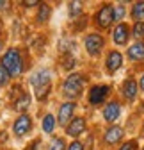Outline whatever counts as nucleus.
<instances>
[{"instance_id":"obj_26","label":"nucleus","mask_w":144,"mask_h":150,"mask_svg":"<svg viewBox=\"0 0 144 150\" xmlns=\"http://www.w3.org/2000/svg\"><path fill=\"white\" fill-rule=\"evenodd\" d=\"M82 148H84V146H82V143H80V141H73V143H71V145L66 148V150H82Z\"/></svg>"},{"instance_id":"obj_28","label":"nucleus","mask_w":144,"mask_h":150,"mask_svg":"<svg viewBox=\"0 0 144 150\" xmlns=\"http://www.w3.org/2000/svg\"><path fill=\"white\" fill-rule=\"evenodd\" d=\"M23 6H27V7H30V6H38V2H23Z\"/></svg>"},{"instance_id":"obj_2","label":"nucleus","mask_w":144,"mask_h":150,"mask_svg":"<svg viewBox=\"0 0 144 150\" xmlns=\"http://www.w3.org/2000/svg\"><path fill=\"white\" fill-rule=\"evenodd\" d=\"M2 66L7 70L9 75H20L22 70H23V64H22V55L16 48H9L4 57H2Z\"/></svg>"},{"instance_id":"obj_25","label":"nucleus","mask_w":144,"mask_h":150,"mask_svg":"<svg viewBox=\"0 0 144 150\" xmlns=\"http://www.w3.org/2000/svg\"><path fill=\"white\" fill-rule=\"evenodd\" d=\"M135 148H137V141H134V139H132V141H127V143H124V145L119 148V150H135Z\"/></svg>"},{"instance_id":"obj_16","label":"nucleus","mask_w":144,"mask_h":150,"mask_svg":"<svg viewBox=\"0 0 144 150\" xmlns=\"http://www.w3.org/2000/svg\"><path fill=\"white\" fill-rule=\"evenodd\" d=\"M29 104H30V97L27 95V93H22L20 98L14 102V109H16V111H25V109L29 107Z\"/></svg>"},{"instance_id":"obj_13","label":"nucleus","mask_w":144,"mask_h":150,"mask_svg":"<svg viewBox=\"0 0 144 150\" xmlns=\"http://www.w3.org/2000/svg\"><path fill=\"white\" fill-rule=\"evenodd\" d=\"M121 138H123V129H121V127H110V129L105 132V141L109 143V145L117 143Z\"/></svg>"},{"instance_id":"obj_17","label":"nucleus","mask_w":144,"mask_h":150,"mask_svg":"<svg viewBox=\"0 0 144 150\" xmlns=\"http://www.w3.org/2000/svg\"><path fill=\"white\" fill-rule=\"evenodd\" d=\"M132 16L137 22H144V2H137L132 9Z\"/></svg>"},{"instance_id":"obj_6","label":"nucleus","mask_w":144,"mask_h":150,"mask_svg":"<svg viewBox=\"0 0 144 150\" xmlns=\"http://www.w3.org/2000/svg\"><path fill=\"white\" fill-rule=\"evenodd\" d=\"M14 134L16 136H23V134H27L29 130L32 129V120H30V116L29 115H22L20 118H18L16 122H14Z\"/></svg>"},{"instance_id":"obj_29","label":"nucleus","mask_w":144,"mask_h":150,"mask_svg":"<svg viewBox=\"0 0 144 150\" xmlns=\"http://www.w3.org/2000/svg\"><path fill=\"white\" fill-rule=\"evenodd\" d=\"M141 88L144 89V77H142V81H141Z\"/></svg>"},{"instance_id":"obj_14","label":"nucleus","mask_w":144,"mask_h":150,"mask_svg":"<svg viewBox=\"0 0 144 150\" xmlns=\"http://www.w3.org/2000/svg\"><path fill=\"white\" fill-rule=\"evenodd\" d=\"M128 55H130V59L134 61H141L144 59V43H135L128 48Z\"/></svg>"},{"instance_id":"obj_20","label":"nucleus","mask_w":144,"mask_h":150,"mask_svg":"<svg viewBox=\"0 0 144 150\" xmlns=\"http://www.w3.org/2000/svg\"><path fill=\"white\" fill-rule=\"evenodd\" d=\"M64 148H66V145H64V141H62L61 138L52 139V143H50V146H48V150H64Z\"/></svg>"},{"instance_id":"obj_9","label":"nucleus","mask_w":144,"mask_h":150,"mask_svg":"<svg viewBox=\"0 0 144 150\" xmlns=\"http://www.w3.org/2000/svg\"><path fill=\"white\" fill-rule=\"evenodd\" d=\"M73 111H75V104H73V102L62 104L61 109H59V123H61V125H66V123L71 120V116H73Z\"/></svg>"},{"instance_id":"obj_5","label":"nucleus","mask_w":144,"mask_h":150,"mask_svg":"<svg viewBox=\"0 0 144 150\" xmlns=\"http://www.w3.org/2000/svg\"><path fill=\"white\" fill-rule=\"evenodd\" d=\"M96 20L101 27H109L114 22V7L112 6H103L96 14Z\"/></svg>"},{"instance_id":"obj_22","label":"nucleus","mask_w":144,"mask_h":150,"mask_svg":"<svg viewBox=\"0 0 144 150\" xmlns=\"http://www.w3.org/2000/svg\"><path fill=\"white\" fill-rule=\"evenodd\" d=\"M80 11H82V4H80V2H71V4H69V14H71V16L80 14Z\"/></svg>"},{"instance_id":"obj_3","label":"nucleus","mask_w":144,"mask_h":150,"mask_svg":"<svg viewBox=\"0 0 144 150\" xmlns=\"http://www.w3.org/2000/svg\"><path fill=\"white\" fill-rule=\"evenodd\" d=\"M82 88H84V77L78 73H71L64 82V95L69 98H75L82 93Z\"/></svg>"},{"instance_id":"obj_21","label":"nucleus","mask_w":144,"mask_h":150,"mask_svg":"<svg viewBox=\"0 0 144 150\" xmlns=\"http://www.w3.org/2000/svg\"><path fill=\"white\" fill-rule=\"evenodd\" d=\"M134 36L135 38H142L144 36V22H135V25H134Z\"/></svg>"},{"instance_id":"obj_19","label":"nucleus","mask_w":144,"mask_h":150,"mask_svg":"<svg viewBox=\"0 0 144 150\" xmlns=\"http://www.w3.org/2000/svg\"><path fill=\"white\" fill-rule=\"evenodd\" d=\"M50 16V7L46 4H39V13H38V20L39 22H46Z\"/></svg>"},{"instance_id":"obj_1","label":"nucleus","mask_w":144,"mask_h":150,"mask_svg":"<svg viewBox=\"0 0 144 150\" xmlns=\"http://www.w3.org/2000/svg\"><path fill=\"white\" fill-rule=\"evenodd\" d=\"M30 84L36 89V97H38V100H45V97L50 91V71L48 70H41L38 73H34L32 79H30Z\"/></svg>"},{"instance_id":"obj_10","label":"nucleus","mask_w":144,"mask_h":150,"mask_svg":"<svg viewBox=\"0 0 144 150\" xmlns=\"http://www.w3.org/2000/svg\"><path fill=\"white\" fill-rule=\"evenodd\" d=\"M119 112H121V107L117 102H110V104H107V107L103 109V116L107 122H116L117 116H119Z\"/></svg>"},{"instance_id":"obj_11","label":"nucleus","mask_w":144,"mask_h":150,"mask_svg":"<svg viewBox=\"0 0 144 150\" xmlns=\"http://www.w3.org/2000/svg\"><path fill=\"white\" fill-rule=\"evenodd\" d=\"M105 64H107V70L109 71H116L123 64V55L119 52H110L109 57H107V61H105Z\"/></svg>"},{"instance_id":"obj_7","label":"nucleus","mask_w":144,"mask_h":150,"mask_svg":"<svg viewBox=\"0 0 144 150\" xmlns=\"http://www.w3.org/2000/svg\"><path fill=\"white\" fill-rule=\"evenodd\" d=\"M107 93H109V86H94L91 91H89V102L93 105H98L105 100Z\"/></svg>"},{"instance_id":"obj_15","label":"nucleus","mask_w":144,"mask_h":150,"mask_svg":"<svg viewBox=\"0 0 144 150\" xmlns=\"http://www.w3.org/2000/svg\"><path fill=\"white\" fill-rule=\"evenodd\" d=\"M123 95L127 97L128 100H134L135 95H137V82L132 81V79L124 82V86H123Z\"/></svg>"},{"instance_id":"obj_12","label":"nucleus","mask_w":144,"mask_h":150,"mask_svg":"<svg viewBox=\"0 0 144 150\" xmlns=\"http://www.w3.org/2000/svg\"><path fill=\"white\" fill-rule=\"evenodd\" d=\"M128 40V27L124 23H119L116 29H114V41L117 45H124Z\"/></svg>"},{"instance_id":"obj_27","label":"nucleus","mask_w":144,"mask_h":150,"mask_svg":"<svg viewBox=\"0 0 144 150\" xmlns=\"http://www.w3.org/2000/svg\"><path fill=\"white\" fill-rule=\"evenodd\" d=\"M9 6V2H4V0H0V9H6Z\"/></svg>"},{"instance_id":"obj_24","label":"nucleus","mask_w":144,"mask_h":150,"mask_svg":"<svg viewBox=\"0 0 144 150\" xmlns=\"http://www.w3.org/2000/svg\"><path fill=\"white\" fill-rule=\"evenodd\" d=\"M123 16H124V6H117L116 11H114V22L116 20H121Z\"/></svg>"},{"instance_id":"obj_18","label":"nucleus","mask_w":144,"mask_h":150,"mask_svg":"<svg viewBox=\"0 0 144 150\" xmlns=\"http://www.w3.org/2000/svg\"><path fill=\"white\" fill-rule=\"evenodd\" d=\"M53 129H55V118L52 115H46L45 120H43V130L45 132H52Z\"/></svg>"},{"instance_id":"obj_4","label":"nucleus","mask_w":144,"mask_h":150,"mask_svg":"<svg viewBox=\"0 0 144 150\" xmlns=\"http://www.w3.org/2000/svg\"><path fill=\"white\" fill-rule=\"evenodd\" d=\"M85 48L91 55H98L103 48V38L100 34H89L85 38Z\"/></svg>"},{"instance_id":"obj_23","label":"nucleus","mask_w":144,"mask_h":150,"mask_svg":"<svg viewBox=\"0 0 144 150\" xmlns=\"http://www.w3.org/2000/svg\"><path fill=\"white\" fill-rule=\"evenodd\" d=\"M7 81H9V73H7V70L2 64H0V86H6Z\"/></svg>"},{"instance_id":"obj_8","label":"nucleus","mask_w":144,"mask_h":150,"mask_svg":"<svg viewBox=\"0 0 144 150\" xmlns=\"http://www.w3.org/2000/svg\"><path fill=\"white\" fill-rule=\"evenodd\" d=\"M84 130H85V120H84V118H75V120H71V123L66 127V132H68V136H71V138L82 134Z\"/></svg>"}]
</instances>
